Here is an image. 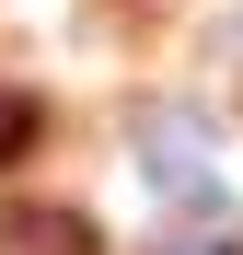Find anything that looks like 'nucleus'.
<instances>
[{
	"label": "nucleus",
	"mask_w": 243,
	"mask_h": 255,
	"mask_svg": "<svg viewBox=\"0 0 243 255\" xmlns=\"http://www.w3.org/2000/svg\"><path fill=\"white\" fill-rule=\"evenodd\" d=\"M23 139H35V105H23V93H0V162H12Z\"/></svg>",
	"instance_id": "f257e3e1"
}]
</instances>
